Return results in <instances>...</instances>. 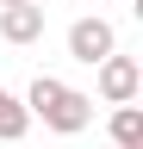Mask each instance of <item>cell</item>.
<instances>
[{
	"instance_id": "obj_2",
	"label": "cell",
	"mask_w": 143,
	"mask_h": 149,
	"mask_svg": "<svg viewBox=\"0 0 143 149\" xmlns=\"http://www.w3.org/2000/svg\"><path fill=\"white\" fill-rule=\"evenodd\" d=\"M68 56L87 62V68H100L106 56H118V31L106 25V19H75V25H68Z\"/></svg>"
},
{
	"instance_id": "obj_3",
	"label": "cell",
	"mask_w": 143,
	"mask_h": 149,
	"mask_svg": "<svg viewBox=\"0 0 143 149\" xmlns=\"http://www.w3.org/2000/svg\"><path fill=\"white\" fill-rule=\"evenodd\" d=\"M137 87H143V68L131 62V56H106L100 62V100L106 106H131Z\"/></svg>"
},
{
	"instance_id": "obj_5",
	"label": "cell",
	"mask_w": 143,
	"mask_h": 149,
	"mask_svg": "<svg viewBox=\"0 0 143 149\" xmlns=\"http://www.w3.org/2000/svg\"><path fill=\"white\" fill-rule=\"evenodd\" d=\"M25 130H31V112H25V100L0 87V143H19Z\"/></svg>"
},
{
	"instance_id": "obj_4",
	"label": "cell",
	"mask_w": 143,
	"mask_h": 149,
	"mask_svg": "<svg viewBox=\"0 0 143 149\" xmlns=\"http://www.w3.org/2000/svg\"><path fill=\"white\" fill-rule=\"evenodd\" d=\"M0 37H6V44H38V37H44V6H38V0L0 6Z\"/></svg>"
},
{
	"instance_id": "obj_6",
	"label": "cell",
	"mask_w": 143,
	"mask_h": 149,
	"mask_svg": "<svg viewBox=\"0 0 143 149\" xmlns=\"http://www.w3.org/2000/svg\"><path fill=\"white\" fill-rule=\"evenodd\" d=\"M112 143L118 149H143V112L137 106H118L112 112Z\"/></svg>"
},
{
	"instance_id": "obj_8",
	"label": "cell",
	"mask_w": 143,
	"mask_h": 149,
	"mask_svg": "<svg viewBox=\"0 0 143 149\" xmlns=\"http://www.w3.org/2000/svg\"><path fill=\"white\" fill-rule=\"evenodd\" d=\"M100 6H112V0H100Z\"/></svg>"
},
{
	"instance_id": "obj_7",
	"label": "cell",
	"mask_w": 143,
	"mask_h": 149,
	"mask_svg": "<svg viewBox=\"0 0 143 149\" xmlns=\"http://www.w3.org/2000/svg\"><path fill=\"white\" fill-rule=\"evenodd\" d=\"M0 6H25V0H0Z\"/></svg>"
},
{
	"instance_id": "obj_1",
	"label": "cell",
	"mask_w": 143,
	"mask_h": 149,
	"mask_svg": "<svg viewBox=\"0 0 143 149\" xmlns=\"http://www.w3.org/2000/svg\"><path fill=\"white\" fill-rule=\"evenodd\" d=\"M25 112H31V118H44V130H56V137H75V130L93 124V100H87L81 87L56 81V74H38V81H31Z\"/></svg>"
}]
</instances>
